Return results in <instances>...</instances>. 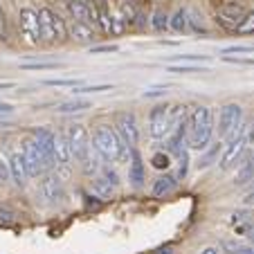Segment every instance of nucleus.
Wrapping results in <instances>:
<instances>
[{
    "instance_id": "4c0bfd02",
    "label": "nucleus",
    "mask_w": 254,
    "mask_h": 254,
    "mask_svg": "<svg viewBox=\"0 0 254 254\" xmlns=\"http://www.w3.org/2000/svg\"><path fill=\"white\" fill-rule=\"evenodd\" d=\"M243 52H254V45H232V48L223 50V54H243Z\"/></svg>"
},
{
    "instance_id": "ddd939ff",
    "label": "nucleus",
    "mask_w": 254,
    "mask_h": 254,
    "mask_svg": "<svg viewBox=\"0 0 254 254\" xmlns=\"http://www.w3.org/2000/svg\"><path fill=\"white\" fill-rule=\"evenodd\" d=\"M67 11L74 20H81V23L90 25V27H99V18H97V11L88 5L86 0H67Z\"/></svg>"
},
{
    "instance_id": "aec40b11",
    "label": "nucleus",
    "mask_w": 254,
    "mask_h": 254,
    "mask_svg": "<svg viewBox=\"0 0 254 254\" xmlns=\"http://www.w3.org/2000/svg\"><path fill=\"white\" fill-rule=\"evenodd\" d=\"M176 187H178V178L171 176V173H164V176L155 178L151 193H153L155 198H164V196H169V193H171Z\"/></svg>"
},
{
    "instance_id": "f257e3e1",
    "label": "nucleus",
    "mask_w": 254,
    "mask_h": 254,
    "mask_svg": "<svg viewBox=\"0 0 254 254\" xmlns=\"http://www.w3.org/2000/svg\"><path fill=\"white\" fill-rule=\"evenodd\" d=\"M92 146L106 162H126V160H130V149L120 139L115 126H97L92 130Z\"/></svg>"
},
{
    "instance_id": "0eeeda50",
    "label": "nucleus",
    "mask_w": 254,
    "mask_h": 254,
    "mask_svg": "<svg viewBox=\"0 0 254 254\" xmlns=\"http://www.w3.org/2000/svg\"><path fill=\"white\" fill-rule=\"evenodd\" d=\"M171 106L158 104L151 108L149 113V135L153 139H162L167 135H171Z\"/></svg>"
},
{
    "instance_id": "f704fd0d",
    "label": "nucleus",
    "mask_w": 254,
    "mask_h": 254,
    "mask_svg": "<svg viewBox=\"0 0 254 254\" xmlns=\"http://www.w3.org/2000/svg\"><path fill=\"white\" fill-rule=\"evenodd\" d=\"M61 63H57V61H39V63H23V70H54V67H59Z\"/></svg>"
},
{
    "instance_id": "1a4fd4ad",
    "label": "nucleus",
    "mask_w": 254,
    "mask_h": 254,
    "mask_svg": "<svg viewBox=\"0 0 254 254\" xmlns=\"http://www.w3.org/2000/svg\"><path fill=\"white\" fill-rule=\"evenodd\" d=\"M18 25H20V34L27 45H39L43 41V34H41V18H39V11L29 9H20L18 16Z\"/></svg>"
},
{
    "instance_id": "7ed1b4c3",
    "label": "nucleus",
    "mask_w": 254,
    "mask_h": 254,
    "mask_svg": "<svg viewBox=\"0 0 254 254\" xmlns=\"http://www.w3.org/2000/svg\"><path fill=\"white\" fill-rule=\"evenodd\" d=\"M39 18H41V34H43V41L50 45L54 43H63L67 39V25L63 23V18L50 7L39 9Z\"/></svg>"
},
{
    "instance_id": "7c9ffc66",
    "label": "nucleus",
    "mask_w": 254,
    "mask_h": 254,
    "mask_svg": "<svg viewBox=\"0 0 254 254\" xmlns=\"http://www.w3.org/2000/svg\"><path fill=\"white\" fill-rule=\"evenodd\" d=\"M122 14H124V20H126L128 25L137 23V18L142 16L137 9H135V5H130V2H124V5H122Z\"/></svg>"
},
{
    "instance_id": "9d476101",
    "label": "nucleus",
    "mask_w": 254,
    "mask_h": 254,
    "mask_svg": "<svg viewBox=\"0 0 254 254\" xmlns=\"http://www.w3.org/2000/svg\"><path fill=\"white\" fill-rule=\"evenodd\" d=\"M243 124V108L239 104H225L218 115V135L221 137H230L239 126Z\"/></svg>"
},
{
    "instance_id": "cd10ccee",
    "label": "nucleus",
    "mask_w": 254,
    "mask_h": 254,
    "mask_svg": "<svg viewBox=\"0 0 254 254\" xmlns=\"http://www.w3.org/2000/svg\"><path fill=\"white\" fill-rule=\"evenodd\" d=\"M234 34H254V11H248L239 25H236Z\"/></svg>"
},
{
    "instance_id": "09e8293b",
    "label": "nucleus",
    "mask_w": 254,
    "mask_h": 254,
    "mask_svg": "<svg viewBox=\"0 0 254 254\" xmlns=\"http://www.w3.org/2000/svg\"><path fill=\"white\" fill-rule=\"evenodd\" d=\"M200 254H221V252H218V248H205Z\"/></svg>"
},
{
    "instance_id": "37998d69",
    "label": "nucleus",
    "mask_w": 254,
    "mask_h": 254,
    "mask_svg": "<svg viewBox=\"0 0 254 254\" xmlns=\"http://www.w3.org/2000/svg\"><path fill=\"white\" fill-rule=\"evenodd\" d=\"M178 61H189V63H198V61H209V57H198V54H185V57H180Z\"/></svg>"
},
{
    "instance_id": "a19ab883",
    "label": "nucleus",
    "mask_w": 254,
    "mask_h": 254,
    "mask_svg": "<svg viewBox=\"0 0 254 254\" xmlns=\"http://www.w3.org/2000/svg\"><path fill=\"white\" fill-rule=\"evenodd\" d=\"M7 41V20H5V11H2V5H0V43Z\"/></svg>"
},
{
    "instance_id": "6ab92c4d",
    "label": "nucleus",
    "mask_w": 254,
    "mask_h": 254,
    "mask_svg": "<svg viewBox=\"0 0 254 254\" xmlns=\"http://www.w3.org/2000/svg\"><path fill=\"white\" fill-rule=\"evenodd\" d=\"M34 137H36V142H39L43 155L48 158V162L50 164H57V160H54V133H52V130L39 128V130H34Z\"/></svg>"
},
{
    "instance_id": "9b49d317",
    "label": "nucleus",
    "mask_w": 254,
    "mask_h": 254,
    "mask_svg": "<svg viewBox=\"0 0 254 254\" xmlns=\"http://www.w3.org/2000/svg\"><path fill=\"white\" fill-rule=\"evenodd\" d=\"M39 193L48 205H54L63 198V180L54 173H45L41 178V185H39Z\"/></svg>"
},
{
    "instance_id": "e433bc0d",
    "label": "nucleus",
    "mask_w": 254,
    "mask_h": 254,
    "mask_svg": "<svg viewBox=\"0 0 254 254\" xmlns=\"http://www.w3.org/2000/svg\"><path fill=\"white\" fill-rule=\"evenodd\" d=\"M126 27V20L122 16H111V34H122Z\"/></svg>"
},
{
    "instance_id": "bb28decb",
    "label": "nucleus",
    "mask_w": 254,
    "mask_h": 254,
    "mask_svg": "<svg viewBox=\"0 0 254 254\" xmlns=\"http://www.w3.org/2000/svg\"><path fill=\"white\" fill-rule=\"evenodd\" d=\"M221 151H223V146L221 144H214L209 151H205V155L200 158V162H198V167L200 169H205V167H209L214 160H218V155H221Z\"/></svg>"
},
{
    "instance_id": "49530a36",
    "label": "nucleus",
    "mask_w": 254,
    "mask_h": 254,
    "mask_svg": "<svg viewBox=\"0 0 254 254\" xmlns=\"http://www.w3.org/2000/svg\"><path fill=\"white\" fill-rule=\"evenodd\" d=\"M248 142L254 144V122H250V128H248Z\"/></svg>"
},
{
    "instance_id": "b1692460",
    "label": "nucleus",
    "mask_w": 254,
    "mask_h": 254,
    "mask_svg": "<svg viewBox=\"0 0 254 254\" xmlns=\"http://www.w3.org/2000/svg\"><path fill=\"white\" fill-rule=\"evenodd\" d=\"M86 108H92L90 101L86 99H72V101H65V104H59L57 106V113H81Z\"/></svg>"
},
{
    "instance_id": "de8ad7c7",
    "label": "nucleus",
    "mask_w": 254,
    "mask_h": 254,
    "mask_svg": "<svg viewBox=\"0 0 254 254\" xmlns=\"http://www.w3.org/2000/svg\"><path fill=\"white\" fill-rule=\"evenodd\" d=\"M11 111H14L11 104H0V113H11Z\"/></svg>"
},
{
    "instance_id": "5701e85b",
    "label": "nucleus",
    "mask_w": 254,
    "mask_h": 254,
    "mask_svg": "<svg viewBox=\"0 0 254 254\" xmlns=\"http://www.w3.org/2000/svg\"><path fill=\"white\" fill-rule=\"evenodd\" d=\"M115 185H111L108 180H106L104 176H97V178H92V191L97 193V196H101V198H111L113 193H115Z\"/></svg>"
},
{
    "instance_id": "393cba45",
    "label": "nucleus",
    "mask_w": 254,
    "mask_h": 254,
    "mask_svg": "<svg viewBox=\"0 0 254 254\" xmlns=\"http://www.w3.org/2000/svg\"><path fill=\"white\" fill-rule=\"evenodd\" d=\"M187 32H193V34H207V27H205V20H202V14L196 9H189V29Z\"/></svg>"
},
{
    "instance_id": "ea45409f",
    "label": "nucleus",
    "mask_w": 254,
    "mask_h": 254,
    "mask_svg": "<svg viewBox=\"0 0 254 254\" xmlns=\"http://www.w3.org/2000/svg\"><path fill=\"white\" fill-rule=\"evenodd\" d=\"M117 52V45H97V48H90V54H111Z\"/></svg>"
},
{
    "instance_id": "4468645a",
    "label": "nucleus",
    "mask_w": 254,
    "mask_h": 254,
    "mask_svg": "<svg viewBox=\"0 0 254 254\" xmlns=\"http://www.w3.org/2000/svg\"><path fill=\"white\" fill-rule=\"evenodd\" d=\"M9 171H11V180L16 187H25L27 185V164H25L23 151H11L9 153Z\"/></svg>"
},
{
    "instance_id": "39448f33",
    "label": "nucleus",
    "mask_w": 254,
    "mask_h": 254,
    "mask_svg": "<svg viewBox=\"0 0 254 254\" xmlns=\"http://www.w3.org/2000/svg\"><path fill=\"white\" fill-rule=\"evenodd\" d=\"M20 151H23V158H25V164H27L29 178L43 176V173L52 167V164L48 162V158L43 155V151H41L36 137H25L23 139V149H20Z\"/></svg>"
},
{
    "instance_id": "f8f14e48",
    "label": "nucleus",
    "mask_w": 254,
    "mask_h": 254,
    "mask_svg": "<svg viewBox=\"0 0 254 254\" xmlns=\"http://www.w3.org/2000/svg\"><path fill=\"white\" fill-rule=\"evenodd\" d=\"M245 14H248V9H245L241 2H225V5L218 9V14H216V20H218V23H221L225 29L234 32L236 25L243 20Z\"/></svg>"
},
{
    "instance_id": "a211bd4d",
    "label": "nucleus",
    "mask_w": 254,
    "mask_h": 254,
    "mask_svg": "<svg viewBox=\"0 0 254 254\" xmlns=\"http://www.w3.org/2000/svg\"><path fill=\"white\" fill-rule=\"evenodd\" d=\"M239 169H236V176H234V185L236 187H243L248 185L250 180H254V155L243 153L239 160Z\"/></svg>"
},
{
    "instance_id": "79ce46f5",
    "label": "nucleus",
    "mask_w": 254,
    "mask_h": 254,
    "mask_svg": "<svg viewBox=\"0 0 254 254\" xmlns=\"http://www.w3.org/2000/svg\"><path fill=\"white\" fill-rule=\"evenodd\" d=\"M153 167H158V169H167V167H169V155H164V153L153 155Z\"/></svg>"
},
{
    "instance_id": "2f4dec72",
    "label": "nucleus",
    "mask_w": 254,
    "mask_h": 254,
    "mask_svg": "<svg viewBox=\"0 0 254 254\" xmlns=\"http://www.w3.org/2000/svg\"><path fill=\"white\" fill-rule=\"evenodd\" d=\"M9 180H11L9 158H5V153H0V185H7Z\"/></svg>"
},
{
    "instance_id": "473e14b6",
    "label": "nucleus",
    "mask_w": 254,
    "mask_h": 254,
    "mask_svg": "<svg viewBox=\"0 0 254 254\" xmlns=\"http://www.w3.org/2000/svg\"><path fill=\"white\" fill-rule=\"evenodd\" d=\"M252 221H254V214L250 209H241L232 214V223L234 225H245V223H252Z\"/></svg>"
},
{
    "instance_id": "c03bdc74",
    "label": "nucleus",
    "mask_w": 254,
    "mask_h": 254,
    "mask_svg": "<svg viewBox=\"0 0 254 254\" xmlns=\"http://www.w3.org/2000/svg\"><path fill=\"white\" fill-rule=\"evenodd\" d=\"M164 95V88H151V90H144V97L146 99H153V97H162Z\"/></svg>"
},
{
    "instance_id": "dca6fc26",
    "label": "nucleus",
    "mask_w": 254,
    "mask_h": 254,
    "mask_svg": "<svg viewBox=\"0 0 254 254\" xmlns=\"http://www.w3.org/2000/svg\"><path fill=\"white\" fill-rule=\"evenodd\" d=\"M128 180L133 187H142L146 180V169H144L142 155L137 149H130V162H128Z\"/></svg>"
},
{
    "instance_id": "c756f323",
    "label": "nucleus",
    "mask_w": 254,
    "mask_h": 254,
    "mask_svg": "<svg viewBox=\"0 0 254 254\" xmlns=\"http://www.w3.org/2000/svg\"><path fill=\"white\" fill-rule=\"evenodd\" d=\"M45 86H54V88H79L83 81H79V79H45Z\"/></svg>"
},
{
    "instance_id": "20e7f679",
    "label": "nucleus",
    "mask_w": 254,
    "mask_h": 254,
    "mask_svg": "<svg viewBox=\"0 0 254 254\" xmlns=\"http://www.w3.org/2000/svg\"><path fill=\"white\" fill-rule=\"evenodd\" d=\"M248 128H250V122H243V124L227 137V144H225L223 155H221V169L234 167V164L241 160V155L245 153V146L250 144L248 142Z\"/></svg>"
},
{
    "instance_id": "6e6552de",
    "label": "nucleus",
    "mask_w": 254,
    "mask_h": 254,
    "mask_svg": "<svg viewBox=\"0 0 254 254\" xmlns=\"http://www.w3.org/2000/svg\"><path fill=\"white\" fill-rule=\"evenodd\" d=\"M115 130L128 149H135L139 144V126H137V117H135L133 113H128V111L117 113L115 115Z\"/></svg>"
},
{
    "instance_id": "58836bf2",
    "label": "nucleus",
    "mask_w": 254,
    "mask_h": 254,
    "mask_svg": "<svg viewBox=\"0 0 254 254\" xmlns=\"http://www.w3.org/2000/svg\"><path fill=\"white\" fill-rule=\"evenodd\" d=\"M101 176L106 178V180H108V183L111 185H115V187H120V176H117L115 171H113V169H101Z\"/></svg>"
},
{
    "instance_id": "a878e982",
    "label": "nucleus",
    "mask_w": 254,
    "mask_h": 254,
    "mask_svg": "<svg viewBox=\"0 0 254 254\" xmlns=\"http://www.w3.org/2000/svg\"><path fill=\"white\" fill-rule=\"evenodd\" d=\"M151 27H153L155 32H167V29H169V16H167V11H162V9L153 11V18H151Z\"/></svg>"
},
{
    "instance_id": "412c9836",
    "label": "nucleus",
    "mask_w": 254,
    "mask_h": 254,
    "mask_svg": "<svg viewBox=\"0 0 254 254\" xmlns=\"http://www.w3.org/2000/svg\"><path fill=\"white\" fill-rule=\"evenodd\" d=\"M169 29L183 34L189 29V9L187 7H180V9L173 14V18H169Z\"/></svg>"
},
{
    "instance_id": "2eb2a0df",
    "label": "nucleus",
    "mask_w": 254,
    "mask_h": 254,
    "mask_svg": "<svg viewBox=\"0 0 254 254\" xmlns=\"http://www.w3.org/2000/svg\"><path fill=\"white\" fill-rule=\"evenodd\" d=\"M54 160L59 167H67L72 160L70 153V139H67V130H59L54 133Z\"/></svg>"
},
{
    "instance_id": "f3484780",
    "label": "nucleus",
    "mask_w": 254,
    "mask_h": 254,
    "mask_svg": "<svg viewBox=\"0 0 254 254\" xmlns=\"http://www.w3.org/2000/svg\"><path fill=\"white\" fill-rule=\"evenodd\" d=\"M67 36L74 39L77 43H92V39H95V27L72 18L70 23H67Z\"/></svg>"
},
{
    "instance_id": "72a5a7b5",
    "label": "nucleus",
    "mask_w": 254,
    "mask_h": 254,
    "mask_svg": "<svg viewBox=\"0 0 254 254\" xmlns=\"http://www.w3.org/2000/svg\"><path fill=\"white\" fill-rule=\"evenodd\" d=\"M167 72H173V74H189V72H205V67L200 65H167Z\"/></svg>"
},
{
    "instance_id": "423d86ee",
    "label": "nucleus",
    "mask_w": 254,
    "mask_h": 254,
    "mask_svg": "<svg viewBox=\"0 0 254 254\" xmlns=\"http://www.w3.org/2000/svg\"><path fill=\"white\" fill-rule=\"evenodd\" d=\"M67 139H70V153L74 164L81 167L83 162L90 155V135H88V128L83 124H72L67 128Z\"/></svg>"
},
{
    "instance_id": "c85d7f7f",
    "label": "nucleus",
    "mask_w": 254,
    "mask_h": 254,
    "mask_svg": "<svg viewBox=\"0 0 254 254\" xmlns=\"http://www.w3.org/2000/svg\"><path fill=\"white\" fill-rule=\"evenodd\" d=\"M178 162H180V167H178V180H185L187 178V171H189V151L187 146H185L180 153H178Z\"/></svg>"
},
{
    "instance_id": "4be33fe9",
    "label": "nucleus",
    "mask_w": 254,
    "mask_h": 254,
    "mask_svg": "<svg viewBox=\"0 0 254 254\" xmlns=\"http://www.w3.org/2000/svg\"><path fill=\"white\" fill-rule=\"evenodd\" d=\"M221 252L225 254H254V243H236V241H221Z\"/></svg>"
},
{
    "instance_id": "a18cd8bd",
    "label": "nucleus",
    "mask_w": 254,
    "mask_h": 254,
    "mask_svg": "<svg viewBox=\"0 0 254 254\" xmlns=\"http://www.w3.org/2000/svg\"><path fill=\"white\" fill-rule=\"evenodd\" d=\"M0 221H5V223H11L14 221V214L7 209H0Z\"/></svg>"
},
{
    "instance_id": "f03ea898",
    "label": "nucleus",
    "mask_w": 254,
    "mask_h": 254,
    "mask_svg": "<svg viewBox=\"0 0 254 254\" xmlns=\"http://www.w3.org/2000/svg\"><path fill=\"white\" fill-rule=\"evenodd\" d=\"M214 135V113L209 106H196L187 120V144L193 151H205Z\"/></svg>"
},
{
    "instance_id": "c9c22d12",
    "label": "nucleus",
    "mask_w": 254,
    "mask_h": 254,
    "mask_svg": "<svg viewBox=\"0 0 254 254\" xmlns=\"http://www.w3.org/2000/svg\"><path fill=\"white\" fill-rule=\"evenodd\" d=\"M104 90H113V86L106 83H97V86H79L77 90H72L74 95H86V92H104Z\"/></svg>"
}]
</instances>
